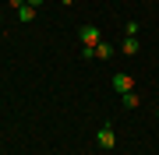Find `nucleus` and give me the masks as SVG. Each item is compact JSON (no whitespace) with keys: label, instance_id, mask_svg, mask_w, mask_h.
Here are the masks:
<instances>
[{"label":"nucleus","instance_id":"1","mask_svg":"<svg viewBox=\"0 0 159 155\" xmlns=\"http://www.w3.org/2000/svg\"><path fill=\"white\" fill-rule=\"evenodd\" d=\"M78 39H81V50H96L99 42H102V35H99L96 25H81V28H78Z\"/></svg>","mask_w":159,"mask_h":155},{"label":"nucleus","instance_id":"8","mask_svg":"<svg viewBox=\"0 0 159 155\" xmlns=\"http://www.w3.org/2000/svg\"><path fill=\"white\" fill-rule=\"evenodd\" d=\"M124 35H127V39H134V35H138V21H127V25H124Z\"/></svg>","mask_w":159,"mask_h":155},{"label":"nucleus","instance_id":"5","mask_svg":"<svg viewBox=\"0 0 159 155\" xmlns=\"http://www.w3.org/2000/svg\"><path fill=\"white\" fill-rule=\"evenodd\" d=\"M138 50H142V46H138V39H127V35H124V46H120V53H127V57H134Z\"/></svg>","mask_w":159,"mask_h":155},{"label":"nucleus","instance_id":"7","mask_svg":"<svg viewBox=\"0 0 159 155\" xmlns=\"http://www.w3.org/2000/svg\"><path fill=\"white\" fill-rule=\"evenodd\" d=\"M142 99H138V92H127V95H120V106H127V109H134Z\"/></svg>","mask_w":159,"mask_h":155},{"label":"nucleus","instance_id":"9","mask_svg":"<svg viewBox=\"0 0 159 155\" xmlns=\"http://www.w3.org/2000/svg\"><path fill=\"white\" fill-rule=\"evenodd\" d=\"M7 4H11L14 11H18V7H25V0H7Z\"/></svg>","mask_w":159,"mask_h":155},{"label":"nucleus","instance_id":"2","mask_svg":"<svg viewBox=\"0 0 159 155\" xmlns=\"http://www.w3.org/2000/svg\"><path fill=\"white\" fill-rule=\"evenodd\" d=\"M96 144H99L102 152H110V148L117 144V134H113V127H110V123H102V127H99V134H96Z\"/></svg>","mask_w":159,"mask_h":155},{"label":"nucleus","instance_id":"6","mask_svg":"<svg viewBox=\"0 0 159 155\" xmlns=\"http://www.w3.org/2000/svg\"><path fill=\"white\" fill-rule=\"evenodd\" d=\"M18 18H21V21H35V7H32V4L18 7Z\"/></svg>","mask_w":159,"mask_h":155},{"label":"nucleus","instance_id":"4","mask_svg":"<svg viewBox=\"0 0 159 155\" xmlns=\"http://www.w3.org/2000/svg\"><path fill=\"white\" fill-rule=\"evenodd\" d=\"M96 57H99V60H110V57H113V46H110V42L102 39L99 46H96Z\"/></svg>","mask_w":159,"mask_h":155},{"label":"nucleus","instance_id":"10","mask_svg":"<svg viewBox=\"0 0 159 155\" xmlns=\"http://www.w3.org/2000/svg\"><path fill=\"white\" fill-rule=\"evenodd\" d=\"M25 4H32V7H39V4H43V0H25Z\"/></svg>","mask_w":159,"mask_h":155},{"label":"nucleus","instance_id":"3","mask_svg":"<svg viewBox=\"0 0 159 155\" xmlns=\"http://www.w3.org/2000/svg\"><path fill=\"white\" fill-rule=\"evenodd\" d=\"M113 92H117V95L134 92V78H131V74H124V71H120V74H113Z\"/></svg>","mask_w":159,"mask_h":155}]
</instances>
